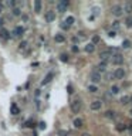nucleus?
<instances>
[{
    "label": "nucleus",
    "instance_id": "f3484780",
    "mask_svg": "<svg viewBox=\"0 0 132 136\" xmlns=\"http://www.w3.org/2000/svg\"><path fill=\"white\" fill-rule=\"evenodd\" d=\"M54 40H55L57 43H64V41H65V37L63 36V34H55V36H54Z\"/></svg>",
    "mask_w": 132,
    "mask_h": 136
},
{
    "label": "nucleus",
    "instance_id": "f03ea898",
    "mask_svg": "<svg viewBox=\"0 0 132 136\" xmlns=\"http://www.w3.org/2000/svg\"><path fill=\"white\" fill-rule=\"evenodd\" d=\"M111 62L114 64V65H121V64L124 62V57L119 54V53L112 54V57H111Z\"/></svg>",
    "mask_w": 132,
    "mask_h": 136
},
{
    "label": "nucleus",
    "instance_id": "dca6fc26",
    "mask_svg": "<svg viewBox=\"0 0 132 136\" xmlns=\"http://www.w3.org/2000/svg\"><path fill=\"white\" fill-rule=\"evenodd\" d=\"M97 68H98V71H97V72H104V71L107 70V62H104V61H102V62H99V65L97 67Z\"/></svg>",
    "mask_w": 132,
    "mask_h": 136
},
{
    "label": "nucleus",
    "instance_id": "37998d69",
    "mask_svg": "<svg viewBox=\"0 0 132 136\" xmlns=\"http://www.w3.org/2000/svg\"><path fill=\"white\" fill-rule=\"evenodd\" d=\"M131 113H132V111H131Z\"/></svg>",
    "mask_w": 132,
    "mask_h": 136
},
{
    "label": "nucleus",
    "instance_id": "f8f14e48",
    "mask_svg": "<svg viewBox=\"0 0 132 136\" xmlns=\"http://www.w3.org/2000/svg\"><path fill=\"white\" fill-rule=\"evenodd\" d=\"M122 9H124V12H125V13L131 14V13H132V3H131V2L125 3V4H124V7H122Z\"/></svg>",
    "mask_w": 132,
    "mask_h": 136
},
{
    "label": "nucleus",
    "instance_id": "a19ab883",
    "mask_svg": "<svg viewBox=\"0 0 132 136\" xmlns=\"http://www.w3.org/2000/svg\"><path fill=\"white\" fill-rule=\"evenodd\" d=\"M81 136H89V135H88V133H83Z\"/></svg>",
    "mask_w": 132,
    "mask_h": 136
},
{
    "label": "nucleus",
    "instance_id": "2f4dec72",
    "mask_svg": "<svg viewBox=\"0 0 132 136\" xmlns=\"http://www.w3.org/2000/svg\"><path fill=\"white\" fill-rule=\"evenodd\" d=\"M38 125H40V129H41V130H44V129H46V123H44V122H40Z\"/></svg>",
    "mask_w": 132,
    "mask_h": 136
},
{
    "label": "nucleus",
    "instance_id": "4be33fe9",
    "mask_svg": "<svg viewBox=\"0 0 132 136\" xmlns=\"http://www.w3.org/2000/svg\"><path fill=\"white\" fill-rule=\"evenodd\" d=\"M121 103H122V105H128L129 103V97L128 95H125V97L121 98Z\"/></svg>",
    "mask_w": 132,
    "mask_h": 136
},
{
    "label": "nucleus",
    "instance_id": "6e6552de",
    "mask_svg": "<svg viewBox=\"0 0 132 136\" xmlns=\"http://www.w3.org/2000/svg\"><path fill=\"white\" fill-rule=\"evenodd\" d=\"M23 33H24V28H23L22 26H17V27L14 28V31H13V37H22Z\"/></svg>",
    "mask_w": 132,
    "mask_h": 136
},
{
    "label": "nucleus",
    "instance_id": "412c9836",
    "mask_svg": "<svg viewBox=\"0 0 132 136\" xmlns=\"http://www.w3.org/2000/svg\"><path fill=\"white\" fill-rule=\"evenodd\" d=\"M51 79H53V74H47V75H46V78H44V81L41 82V84H43V85H46V84H48V82L51 81Z\"/></svg>",
    "mask_w": 132,
    "mask_h": 136
},
{
    "label": "nucleus",
    "instance_id": "7c9ffc66",
    "mask_svg": "<svg viewBox=\"0 0 132 136\" xmlns=\"http://www.w3.org/2000/svg\"><path fill=\"white\" fill-rule=\"evenodd\" d=\"M27 45H28V43H27V41H22V44H20V48H26Z\"/></svg>",
    "mask_w": 132,
    "mask_h": 136
},
{
    "label": "nucleus",
    "instance_id": "c756f323",
    "mask_svg": "<svg viewBox=\"0 0 132 136\" xmlns=\"http://www.w3.org/2000/svg\"><path fill=\"white\" fill-rule=\"evenodd\" d=\"M99 41V37L98 36H94L92 37V44H95V43H98Z\"/></svg>",
    "mask_w": 132,
    "mask_h": 136
},
{
    "label": "nucleus",
    "instance_id": "ddd939ff",
    "mask_svg": "<svg viewBox=\"0 0 132 136\" xmlns=\"http://www.w3.org/2000/svg\"><path fill=\"white\" fill-rule=\"evenodd\" d=\"M0 38H4V40H9L10 38V33L6 30V28L0 30Z\"/></svg>",
    "mask_w": 132,
    "mask_h": 136
},
{
    "label": "nucleus",
    "instance_id": "2eb2a0df",
    "mask_svg": "<svg viewBox=\"0 0 132 136\" xmlns=\"http://www.w3.org/2000/svg\"><path fill=\"white\" fill-rule=\"evenodd\" d=\"M41 10V0H36L34 2V12L38 13Z\"/></svg>",
    "mask_w": 132,
    "mask_h": 136
},
{
    "label": "nucleus",
    "instance_id": "39448f33",
    "mask_svg": "<svg viewBox=\"0 0 132 136\" xmlns=\"http://www.w3.org/2000/svg\"><path fill=\"white\" fill-rule=\"evenodd\" d=\"M89 79H91L94 84H98V82H101V74L99 72H97V71H92L91 72V75H89Z\"/></svg>",
    "mask_w": 132,
    "mask_h": 136
},
{
    "label": "nucleus",
    "instance_id": "58836bf2",
    "mask_svg": "<svg viewBox=\"0 0 132 136\" xmlns=\"http://www.w3.org/2000/svg\"><path fill=\"white\" fill-rule=\"evenodd\" d=\"M2 24H3V18L0 17V27H2Z\"/></svg>",
    "mask_w": 132,
    "mask_h": 136
},
{
    "label": "nucleus",
    "instance_id": "79ce46f5",
    "mask_svg": "<svg viewBox=\"0 0 132 136\" xmlns=\"http://www.w3.org/2000/svg\"><path fill=\"white\" fill-rule=\"evenodd\" d=\"M129 102H131V103H132V97H129Z\"/></svg>",
    "mask_w": 132,
    "mask_h": 136
},
{
    "label": "nucleus",
    "instance_id": "0eeeda50",
    "mask_svg": "<svg viewBox=\"0 0 132 136\" xmlns=\"http://www.w3.org/2000/svg\"><path fill=\"white\" fill-rule=\"evenodd\" d=\"M112 75H114L115 79H124V77H125V71H124V68H117Z\"/></svg>",
    "mask_w": 132,
    "mask_h": 136
},
{
    "label": "nucleus",
    "instance_id": "aec40b11",
    "mask_svg": "<svg viewBox=\"0 0 132 136\" xmlns=\"http://www.w3.org/2000/svg\"><path fill=\"white\" fill-rule=\"evenodd\" d=\"M105 118H108V119L115 118V112L114 111H107V112H105Z\"/></svg>",
    "mask_w": 132,
    "mask_h": 136
},
{
    "label": "nucleus",
    "instance_id": "7ed1b4c3",
    "mask_svg": "<svg viewBox=\"0 0 132 136\" xmlns=\"http://www.w3.org/2000/svg\"><path fill=\"white\" fill-rule=\"evenodd\" d=\"M111 57H112V51H111V48L99 53V58H101V61H104V62H107L108 60H111Z\"/></svg>",
    "mask_w": 132,
    "mask_h": 136
},
{
    "label": "nucleus",
    "instance_id": "6ab92c4d",
    "mask_svg": "<svg viewBox=\"0 0 132 136\" xmlns=\"http://www.w3.org/2000/svg\"><path fill=\"white\" fill-rule=\"evenodd\" d=\"M74 21H75V18H74L73 16H70V17H67V18H65V21H64V23L68 26V27H70V26H73V24H74Z\"/></svg>",
    "mask_w": 132,
    "mask_h": 136
},
{
    "label": "nucleus",
    "instance_id": "473e14b6",
    "mask_svg": "<svg viewBox=\"0 0 132 136\" xmlns=\"http://www.w3.org/2000/svg\"><path fill=\"white\" fill-rule=\"evenodd\" d=\"M67 91H68V94H73L74 91H73V87H71V85H68L67 87Z\"/></svg>",
    "mask_w": 132,
    "mask_h": 136
},
{
    "label": "nucleus",
    "instance_id": "f704fd0d",
    "mask_svg": "<svg viewBox=\"0 0 132 136\" xmlns=\"http://www.w3.org/2000/svg\"><path fill=\"white\" fill-rule=\"evenodd\" d=\"M71 50H73L74 53H78V47H77V45H73V48H71Z\"/></svg>",
    "mask_w": 132,
    "mask_h": 136
},
{
    "label": "nucleus",
    "instance_id": "c85d7f7f",
    "mask_svg": "<svg viewBox=\"0 0 132 136\" xmlns=\"http://www.w3.org/2000/svg\"><path fill=\"white\" fill-rule=\"evenodd\" d=\"M58 136H68L67 130H58Z\"/></svg>",
    "mask_w": 132,
    "mask_h": 136
},
{
    "label": "nucleus",
    "instance_id": "5701e85b",
    "mask_svg": "<svg viewBox=\"0 0 132 136\" xmlns=\"http://www.w3.org/2000/svg\"><path fill=\"white\" fill-rule=\"evenodd\" d=\"M125 24H126V27H132V16L126 17V20H125Z\"/></svg>",
    "mask_w": 132,
    "mask_h": 136
},
{
    "label": "nucleus",
    "instance_id": "393cba45",
    "mask_svg": "<svg viewBox=\"0 0 132 136\" xmlns=\"http://www.w3.org/2000/svg\"><path fill=\"white\" fill-rule=\"evenodd\" d=\"M13 14L14 16H22V10L18 9V7H14V9H13Z\"/></svg>",
    "mask_w": 132,
    "mask_h": 136
},
{
    "label": "nucleus",
    "instance_id": "cd10ccee",
    "mask_svg": "<svg viewBox=\"0 0 132 136\" xmlns=\"http://www.w3.org/2000/svg\"><path fill=\"white\" fill-rule=\"evenodd\" d=\"M111 92H112V94H118V92H119V88L114 85V87H111Z\"/></svg>",
    "mask_w": 132,
    "mask_h": 136
},
{
    "label": "nucleus",
    "instance_id": "e433bc0d",
    "mask_svg": "<svg viewBox=\"0 0 132 136\" xmlns=\"http://www.w3.org/2000/svg\"><path fill=\"white\" fill-rule=\"evenodd\" d=\"M114 27H115V28L119 27V21H114Z\"/></svg>",
    "mask_w": 132,
    "mask_h": 136
},
{
    "label": "nucleus",
    "instance_id": "a211bd4d",
    "mask_svg": "<svg viewBox=\"0 0 132 136\" xmlns=\"http://www.w3.org/2000/svg\"><path fill=\"white\" fill-rule=\"evenodd\" d=\"M94 50H95V45L92 44V43H91V44H87L85 45V51L89 53V54H91V53H94Z\"/></svg>",
    "mask_w": 132,
    "mask_h": 136
},
{
    "label": "nucleus",
    "instance_id": "20e7f679",
    "mask_svg": "<svg viewBox=\"0 0 132 136\" xmlns=\"http://www.w3.org/2000/svg\"><path fill=\"white\" fill-rule=\"evenodd\" d=\"M111 12H112V14H114L115 17H121V16L124 14V9H122V6H119V4H115V6H112Z\"/></svg>",
    "mask_w": 132,
    "mask_h": 136
},
{
    "label": "nucleus",
    "instance_id": "c9c22d12",
    "mask_svg": "<svg viewBox=\"0 0 132 136\" xmlns=\"http://www.w3.org/2000/svg\"><path fill=\"white\" fill-rule=\"evenodd\" d=\"M61 27L64 28V30H68V28H70V27H68L67 24H65V23H63V24H61Z\"/></svg>",
    "mask_w": 132,
    "mask_h": 136
},
{
    "label": "nucleus",
    "instance_id": "72a5a7b5",
    "mask_svg": "<svg viewBox=\"0 0 132 136\" xmlns=\"http://www.w3.org/2000/svg\"><path fill=\"white\" fill-rule=\"evenodd\" d=\"M108 36H109V37H115L117 34H115V31H114V30H112V31H109V33H108Z\"/></svg>",
    "mask_w": 132,
    "mask_h": 136
},
{
    "label": "nucleus",
    "instance_id": "9d476101",
    "mask_svg": "<svg viewBox=\"0 0 132 136\" xmlns=\"http://www.w3.org/2000/svg\"><path fill=\"white\" fill-rule=\"evenodd\" d=\"M46 20L48 21V23H50V21H54L55 20V13L53 12V10H48V12L46 13Z\"/></svg>",
    "mask_w": 132,
    "mask_h": 136
},
{
    "label": "nucleus",
    "instance_id": "1a4fd4ad",
    "mask_svg": "<svg viewBox=\"0 0 132 136\" xmlns=\"http://www.w3.org/2000/svg\"><path fill=\"white\" fill-rule=\"evenodd\" d=\"M101 106H102L101 101H92L91 102V109L92 111H98V109H101Z\"/></svg>",
    "mask_w": 132,
    "mask_h": 136
},
{
    "label": "nucleus",
    "instance_id": "ea45409f",
    "mask_svg": "<svg viewBox=\"0 0 132 136\" xmlns=\"http://www.w3.org/2000/svg\"><path fill=\"white\" fill-rule=\"evenodd\" d=\"M3 12V6H2V4H0V13Z\"/></svg>",
    "mask_w": 132,
    "mask_h": 136
},
{
    "label": "nucleus",
    "instance_id": "b1692460",
    "mask_svg": "<svg viewBox=\"0 0 132 136\" xmlns=\"http://www.w3.org/2000/svg\"><path fill=\"white\" fill-rule=\"evenodd\" d=\"M122 47H124V48H129V47H131V41H129V40H124Z\"/></svg>",
    "mask_w": 132,
    "mask_h": 136
},
{
    "label": "nucleus",
    "instance_id": "a878e982",
    "mask_svg": "<svg viewBox=\"0 0 132 136\" xmlns=\"http://www.w3.org/2000/svg\"><path fill=\"white\" fill-rule=\"evenodd\" d=\"M88 91H89V92H97V91H98V88H97V85H89Z\"/></svg>",
    "mask_w": 132,
    "mask_h": 136
},
{
    "label": "nucleus",
    "instance_id": "4468645a",
    "mask_svg": "<svg viewBox=\"0 0 132 136\" xmlns=\"http://www.w3.org/2000/svg\"><path fill=\"white\" fill-rule=\"evenodd\" d=\"M83 123H84V122H83V119H81V118H75V119H74V126L77 128V129L83 128Z\"/></svg>",
    "mask_w": 132,
    "mask_h": 136
},
{
    "label": "nucleus",
    "instance_id": "9b49d317",
    "mask_svg": "<svg viewBox=\"0 0 132 136\" xmlns=\"http://www.w3.org/2000/svg\"><path fill=\"white\" fill-rule=\"evenodd\" d=\"M18 112H20L18 106L16 105V103H12V106H10V113H12V115H18Z\"/></svg>",
    "mask_w": 132,
    "mask_h": 136
},
{
    "label": "nucleus",
    "instance_id": "bb28decb",
    "mask_svg": "<svg viewBox=\"0 0 132 136\" xmlns=\"http://www.w3.org/2000/svg\"><path fill=\"white\" fill-rule=\"evenodd\" d=\"M60 60H61L63 62H67V61H68V55L67 54H61V55H60Z\"/></svg>",
    "mask_w": 132,
    "mask_h": 136
},
{
    "label": "nucleus",
    "instance_id": "4c0bfd02",
    "mask_svg": "<svg viewBox=\"0 0 132 136\" xmlns=\"http://www.w3.org/2000/svg\"><path fill=\"white\" fill-rule=\"evenodd\" d=\"M26 126H33V122H31V121L26 122Z\"/></svg>",
    "mask_w": 132,
    "mask_h": 136
},
{
    "label": "nucleus",
    "instance_id": "423d86ee",
    "mask_svg": "<svg viewBox=\"0 0 132 136\" xmlns=\"http://www.w3.org/2000/svg\"><path fill=\"white\" fill-rule=\"evenodd\" d=\"M68 4H70V2H68V0H63L61 3L57 4V10H58L60 13H65V10H67Z\"/></svg>",
    "mask_w": 132,
    "mask_h": 136
},
{
    "label": "nucleus",
    "instance_id": "f257e3e1",
    "mask_svg": "<svg viewBox=\"0 0 132 136\" xmlns=\"http://www.w3.org/2000/svg\"><path fill=\"white\" fill-rule=\"evenodd\" d=\"M81 108H83V102L80 99H75L71 102V111H73V113H78L81 111Z\"/></svg>",
    "mask_w": 132,
    "mask_h": 136
}]
</instances>
